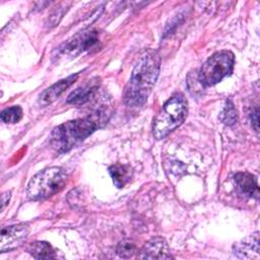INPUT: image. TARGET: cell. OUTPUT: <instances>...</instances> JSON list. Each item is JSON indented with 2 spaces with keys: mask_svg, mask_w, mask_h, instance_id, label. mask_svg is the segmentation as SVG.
I'll use <instances>...</instances> for the list:
<instances>
[{
  "mask_svg": "<svg viewBox=\"0 0 260 260\" xmlns=\"http://www.w3.org/2000/svg\"><path fill=\"white\" fill-rule=\"evenodd\" d=\"M112 111L103 106L91 114L65 122L55 127L49 136L50 146L58 153H64L77 146L89 135L103 128L110 120Z\"/></svg>",
  "mask_w": 260,
  "mask_h": 260,
  "instance_id": "1",
  "label": "cell"
},
{
  "mask_svg": "<svg viewBox=\"0 0 260 260\" xmlns=\"http://www.w3.org/2000/svg\"><path fill=\"white\" fill-rule=\"evenodd\" d=\"M160 69V56L153 49L145 50L138 58L125 86L123 100L126 106L138 108L147 101Z\"/></svg>",
  "mask_w": 260,
  "mask_h": 260,
  "instance_id": "2",
  "label": "cell"
},
{
  "mask_svg": "<svg viewBox=\"0 0 260 260\" xmlns=\"http://www.w3.org/2000/svg\"><path fill=\"white\" fill-rule=\"evenodd\" d=\"M188 114V103L181 92L173 94L162 106L153 120L152 134L155 139L160 140L178 128L186 119Z\"/></svg>",
  "mask_w": 260,
  "mask_h": 260,
  "instance_id": "3",
  "label": "cell"
},
{
  "mask_svg": "<svg viewBox=\"0 0 260 260\" xmlns=\"http://www.w3.org/2000/svg\"><path fill=\"white\" fill-rule=\"evenodd\" d=\"M68 182V174L64 168L50 167L38 172L28 182L26 196L38 201L59 193Z\"/></svg>",
  "mask_w": 260,
  "mask_h": 260,
  "instance_id": "4",
  "label": "cell"
},
{
  "mask_svg": "<svg viewBox=\"0 0 260 260\" xmlns=\"http://www.w3.org/2000/svg\"><path fill=\"white\" fill-rule=\"evenodd\" d=\"M235 56L231 51L214 53L201 66L198 72L199 83L204 87L218 83L233 72Z\"/></svg>",
  "mask_w": 260,
  "mask_h": 260,
  "instance_id": "5",
  "label": "cell"
},
{
  "mask_svg": "<svg viewBox=\"0 0 260 260\" xmlns=\"http://www.w3.org/2000/svg\"><path fill=\"white\" fill-rule=\"evenodd\" d=\"M99 32L95 29H85L77 32L57 48L58 58H75L80 54L96 47L99 44Z\"/></svg>",
  "mask_w": 260,
  "mask_h": 260,
  "instance_id": "6",
  "label": "cell"
},
{
  "mask_svg": "<svg viewBox=\"0 0 260 260\" xmlns=\"http://www.w3.org/2000/svg\"><path fill=\"white\" fill-rule=\"evenodd\" d=\"M28 233L29 226L26 223H17L2 228L0 251L5 253L20 247L26 241Z\"/></svg>",
  "mask_w": 260,
  "mask_h": 260,
  "instance_id": "7",
  "label": "cell"
},
{
  "mask_svg": "<svg viewBox=\"0 0 260 260\" xmlns=\"http://www.w3.org/2000/svg\"><path fill=\"white\" fill-rule=\"evenodd\" d=\"M139 259H171L173 258L166 240L154 237L147 241L137 255Z\"/></svg>",
  "mask_w": 260,
  "mask_h": 260,
  "instance_id": "8",
  "label": "cell"
},
{
  "mask_svg": "<svg viewBox=\"0 0 260 260\" xmlns=\"http://www.w3.org/2000/svg\"><path fill=\"white\" fill-rule=\"evenodd\" d=\"M77 78L78 73H75L59 80L58 82L46 88L39 96L38 104L40 105V107H46L55 102L68 87H70L77 80Z\"/></svg>",
  "mask_w": 260,
  "mask_h": 260,
  "instance_id": "9",
  "label": "cell"
},
{
  "mask_svg": "<svg viewBox=\"0 0 260 260\" xmlns=\"http://www.w3.org/2000/svg\"><path fill=\"white\" fill-rule=\"evenodd\" d=\"M233 252L239 258L259 259V233L255 232L236 243L233 247Z\"/></svg>",
  "mask_w": 260,
  "mask_h": 260,
  "instance_id": "10",
  "label": "cell"
},
{
  "mask_svg": "<svg viewBox=\"0 0 260 260\" xmlns=\"http://www.w3.org/2000/svg\"><path fill=\"white\" fill-rule=\"evenodd\" d=\"M239 191L250 198H258L259 188L255 177L248 172H239L234 177Z\"/></svg>",
  "mask_w": 260,
  "mask_h": 260,
  "instance_id": "11",
  "label": "cell"
},
{
  "mask_svg": "<svg viewBox=\"0 0 260 260\" xmlns=\"http://www.w3.org/2000/svg\"><path fill=\"white\" fill-rule=\"evenodd\" d=\"M98 89L99 85L96 83H88L84 86L77 87L69 93L67 96V103L74 106L84 105L95 94Z\"/></svg>",
  "mask_w": 260,
  "mask_h": 260,
  "instance_id": "12",
  "label": "cell"
},
{
  "mask_svg": "<svg viewBox=\"0 0 260 260\" xmlns=\"http://www.w3.org/2000/svg\"><path fill=\"white\" fill-rule=\"evenodd\" d=\"M108 171L113 179V183L117 188H123L130 181L131 170L126 165L115 164L112 165Z\"/></svg>",
  "mask_w": 260,
  "mask_h": 260,
  "instance_id": "13",
  "label": "cell"
},
{
  "mask_svg": "<svg viewBox=\"0 0 260 260\" xmlns=\"http://www.w3.org/2000/svg\"><path fill=\"white\" fill-rule=\"evenodd\" d=\"M27 252L36 259H54L56 258L55 250L53 247L43 241H38L31 243L27 247Z\"/></svg>",
  "mask_w": 260,
  "mask_h": 260,
  "instance_id": "14",
  "label": "cell"
},
{
  "mask_svg": "<svg viewBox=\"0 0 260 260\" xmlns=\"http://www.w3.org/2000/svg\"><path fill=\"white\" fill-rule=\"evenodd\" d=\"M22 116H23V112L21 107L19 106L9 107L3 110L0 115L2 122L7 124H13V123L19 122L22 119Z\"/></svg>",
  "mask_w": 260,
  "mask_h": 260,
  "instance_id": "15",
  "label": "cell"
},
{
  "mask_svg": "<svg viewBox=\"0 0 260 260\" xmlns=\"http://www.w3.org/2000/svg\"><path fill=\"white\" fill-rule=\"evenodd\" d=\"M220 120L229 126H232L238 121V112L231 100L226 101V104L220 114Z\"/></svg>",
  "mask_w": 260,
  "mask_h": 260,
  "instance_id": "16",
  "label": "cell"
},
{
  "mask_svg": "<svg viewBox=\"0 0 260 260\" xmlns=\"http://www.w3.org/2000/svg\"><path fill=\"white\" fill-rule=\"evenodd\" d=\"M116 252L121 258L127 259V258H131L137 252V247L132 240L126 239L119 242L116 248Z\"/></svg>",
  "mask_w": 260,
  "mask_h": 260,
  "instance_id": "17",
  "label": "cell"
},
{
  "mask_svg": "<svg viewBox=\"0 0 260 260\" xmlns=\"http://www.w3.org/2000/svg\"><path fill=\"white\" fill-rule=\"evenodd\" d=\"M251 121H252V126L254 127L255 131L258 132V124H259V111L258 108H255V110L251 113Z\"/></svg>",
  "mask_w": 260,
  "mask_h": 260,
  "instance_id": "18",
  "label": "cell"
},
{
  "mask_svg": "<svg viewBox=\"0 0 260 260\" xmlns=\"http://www.w3.org/2000/svg\"><path fill=\"white\" fill-rule=\"evenodd\" d=\"M10 197H11V192L10 191H5V192L2 193V195H1V209L2 210H4L5 206L8 204Z\"/></svg>",
  "mask_w": 260,
  "mask_h": 260,
  "instance_id": "19",
  "label": "cell"
}]
</instances>
